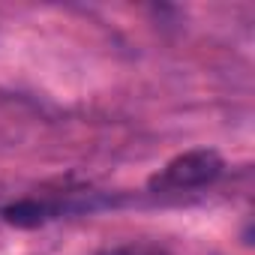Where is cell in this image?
Here are the masks:
<instances>
[{"label": "cell", "mask_w": 255, "mask_h": 255, "mask_svg": "<svg viewBox=\"0 0 255 255\" xmlns=\"http://www.w3.org/2000/svg\"><path fill=\"white\" fill-rule=\"evenodd\" d=\"M222 174V159L216 150H189L174 156L153 180L150 189L156 192H186L213 183Z\"/></svg>", "instance_id": "obj_1"}, {"label": "cell", "mask_w": 255, "mask_h": 255, "mask_svg": "<svg viewBox=\"0 0 255 255\" xmlns=\"http://www.w3.org/2000/svg\"><path fill=\"white\" fill-rule=\"evenodd\" d=\"M60 210H66V207L51 204V201H33V198H30V201L9 204V207L3 210V219H6L9 225H18V228H36V225L54 219Z\"/></svg>", "instance_id": "obj_2"}]
</instances>
